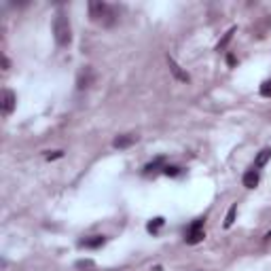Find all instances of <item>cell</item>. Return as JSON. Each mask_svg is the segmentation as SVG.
I'll return each instance as SVG.
<instances>
[{"mask_svg":"<svg viewBox=\"0 0 271 271\" xmlns=\"http://www.w3.org/2000/svg\"><path fill=\"white\" fill-rule=\"evenodd\" d=\"M96 80V72L89 68V66H85L83 70L78 72V78H76V87L78 89H87V87H92V83Z\"/></svg>","mask_w":271,"mask_h":271,"instance_id":"5","label":"cell"},{"mask_svg":"<svg viewBox=\"0 0 271 271\" xmlns=\"http://www.w3.org/2000/svg\"><path fill=\"white\" fill-rule=\"evenodd\" d=\"M8 66H11V64H8V60H6V58H2V68H4V70H8Z\"/></svg>","mask_w":271,"mask_h":271,"instance_id":"19","label":"cell"},{"mask_svg":"<svg viewBox=\"0 0 271 271\" xmlns=\"http://www.w3.org/2000/svg\"><path fill=\"white\" fill-rule=\"evenodd\" d=\"M206 238L204 233V218H197L186 231V244H200Z\"/></svg>","mask_w":271,"mask_h":271,"instance_id":"3","label":"cell"},{"mask_svg":"<svg viewBox=\"0 0 271 271\" xmlns=\"http://www.w3.org/2000/svg\"><path fill=\"white\" fill-rule=\"evenodd\" d=\"M164 222H166V220L161 218V216H157V218H152V220H150V222L146 224V229H148L150 233H157V231H159L161 227H164Z\"/></svg>","mask_w":271,"mask_h":271,"instance_id":"12","label":"cell"},{"mask_svg":"<svg viewBox=\"0 0 271 271\" xmlns=\"http://www.w3.org/2000/svg\"><path fill=\"white\" fill-rule=\"evenodd\" d=\"M53 36H56V42L60 47H66L72 40V28H70V20L66 17V13H58L56 22H53Z\"/></svg>","mask_w":271,"mask_h":271,"instance_id":"2","label":"cell"},{"mask_svg":"<svg viewBox=\"0 0 271 271\" xmlns=\"http://www.w3.org/2000/svg\"><path fill=\"white\" fill-rule=\"evenodd\" d=\"M134 142H136V136H116L114 142H112V146L114 148H128V146H132Z\"/></svg>","mask_w":271,"mask_h":271,"instance_id":"7","label":"cell"},{"mask_svg":"<svg viewBox=\"0 0 271 271\" xmlns=\"http://www.w3.org/2000/svg\"><path fill=\"white\" fill-rule=\"evenodd\" d=\"M260 96L271 98V80H265V83L260 85Z\"/></svg>","mask_w":271,"mask_h":271,"instance_id":"17","label":"cell"},{"mask_svg":"<svg viewBox=\"0 0 271 271\" xmlns=\"http://www.w3.org/2000/svg\"><path fill=\"white\" fill-rule=\"evenodd\" d=\"M227 62H229V66H233V64H236V58L229 56V58H227Z\"/></svg>","mask_w":271,"mask_h":271,"instance_id":"20","label":"cell"},{"mask_svg":"<svg viewBox=\"0 0 271 271\" xmlns=\"http://www.w3.org/2000/svg\"><path fill=\"white\" fill-rule=\"evenodd\" d=\"M168 64H170V70L174 72V76H176L178 80H184V83H188V74H186V72H182V70H180V66L176 64L174 60H172V58H168Z\"/></svg>","mask_w":271,"mask_h":271,"instance_id":"9","label":"cell"},{"mask_svg":"<svg viewBox=\"0 0 271 271\" xmlns=\"http://www.w3.org/2000/svg\"><path fill=\"white\" fill-rule=\"evenodd\" d=\"M157 168H166V159L164 157H157L155 161H152V164H148L146 168H144V174H152V172H157Z\"/></svg>","mask_w":271,"mask_h":271,"instance_id":"11","label":"cell"},{"mask_svg":"<svg viewBox=\"0 0 271 271\" xmlns=\"http://www.w3.org/2000/svg\"><path fill=\"white\" fill-rule=\"evenodd\" d=\"M89 17H92L94 24L108 28V26L114 24L116 13L110 4L104 2V0H92V2H89Z\"/></svg>","mask_w":271,"mask_h":271,"instance_id":"1","label":"cell"},{"mask_svg":"<svg viewBox=\"0 0 271 271\" xmlns=\"http://www.w3.org/2000/svg\"><path fill=\"white\" fill-rule=\"evenodd\" d=\"M106 244V238L104 236H92V238H85V240H80L78 242V246L80 248H100Z\"/></svg>","mask_w":271,"mask_h":271,"instance_id":"6","label":"cell"},{"mask_svg":"<svg viewBox=\"0 0 271 271\" xmlns=\"http://www.w3.org/2000/svg\"><path fill=\"white\" fill-rule=\"evenodd\" d=\"M269 159H271V148H263V150H260L258 155H256V159H254V168H256V170L263 168Z\"/></svg>","mask_w":271,"mask_h":271,"instance_id":"10","label":"cell"},{"mask_svg":"<svg viewBox=\"0 0 271 271\" xmlns=\"http://www.w3.org/2000/svg\"><path fill=\"white\" fill-rule=\"evenodd\" d=\"M164 174H166V176H178V174H180V168H176V166H166V168H164Z\"/></svg>","mask_w":271,"mask_h":271,"instance_id":"16","label":"cell"},{"mask_svg":"<svg viewBox=\"0 0 271 271\" xmlns=\"http://www.w3.org/2000/svg\"><path fill=\"white\" fill-rule=\"evenodd\" d=\"M236 214H238V206H231L229 208V212H227V218H224V227H231L233 220H236Z\"/></svg>","mask_w":271,"mask_h":271,"instance_id":"14","label":"cell"},{"mask_svg":"<svg viewBox=\"0 0 271 271\" xmlns=\"http://www.w3.org/2000/svg\"><path fill=\"white\" fill-rule=\"evenodd\" d=\"M94 267H96V263H94V260H89V258L76 260V269H94Z\"/></svg>","mask_w":271,"mask_h":271,"instance_id":"15","label":"cell"},{"mask_svg":"<svg viewBox=\"0 0 271 271\" xmlns=\"http://www.w3.org/2000/svg\"><path fill=\"white\" fill-rule=\"evenodd\" d=\"M58 157H62V150H56L53 155H47V159H58Z\"/></svg>","mask_w":271,"mask_h":271,"instance_id":"18","label":"cell"},{"mask_svg":"<svg viewBox=\"0 0 271 271\" xmlns=\"http://www.w3.org/2000/svg\"><path fill=\"white\" fill-rule=\"evenodd\" d=\"M258 184V174H256V170H250L244 174V186L246 188H254Z\"/></svg>","mask_w":271,"mask_h":271,"instance_id":"8","label":"cell"},{"mask_svg":"<svg viewBox=\"0 0 271 271\" xmlns=\"http://www.w3.org/2000/svg\"><path fill=\"white\" fill-rule=\"evenodd\" d=\"M233 34H236V28H231L227 34L222 36V40H220L218 44H216V49H218V51H222V49H224V47H227V44H229V40L233 38Z\"/></svg>","mask_w":271,"mask_h":271,"instance_id":"13","label":"cell"},{"mask_svg":"<svg viewBox=\"0 0 271 271\" xmlns=\"http://www.w3.org/2000/svg\"><path fill=\"white\" fill-rule=\"evenodd\" d=\"M15 104H17V98L11 89H4L2 92V100H0V108H2V114L8 116L13 110H15Z\"/></svg>","mask_w":271,"mask_h":271,"instance_id":"4","label":"cell"}]
</instances>
